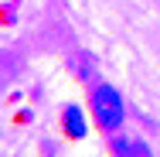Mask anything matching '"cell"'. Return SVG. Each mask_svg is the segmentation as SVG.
Wrapping results in <instances>:
<instances>
[{"instance_id": "cell-1", "label": "cell", "mask_w": 160, "mask_h": 157, "mask_svg": "<svg viewBox=\"0 0 160 157\" xmlns=\"http://www.w3.org/2000/svg\"><path fill=\"white\" fill-rule=\"evenodd\" d=\"M92 113H96V123L102 126V130H119V123H123V99H119V92L112 89V86H96V92H92Z\"/></svg>"}, {"instance_id": "cell-2", "label": "cell", "mask_w": 160, "mask_h": 157, "mask_svg": "<svg viewBox=\"0 0 160 157\" xmlns=\"http://www.w3.org/2000/svg\"><path fill=\"white\" fill-rule=\"evenodd\" d=\"M112 154H116V157H150V147H147L143 140L112 137Z\"/></svg>"}, {"instance_id": "cell-3", "label": "cell", "mask_w": 160, "mask_h": 157, "mask_svg": "<svg viewBox=\"0 0 160 157\" xmlns=\"http://www.w3.org/2000/svg\"><path fill=\"white\" fill-rule=\"evenodd\" d=\"M65 130H68V137L72 140H82L85 137V116H82V109L78 106H65Z\"/></svg>"}]
</instances>
